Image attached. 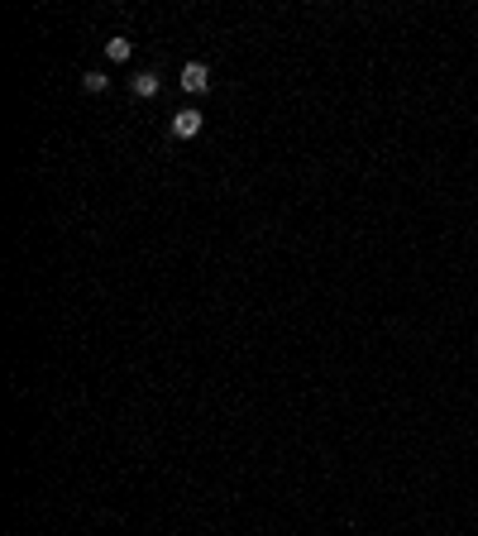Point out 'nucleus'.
<instances>
[{"label": "nucleus", "mask_w": 478, "mask_h": 536, "mask_svg": "<svg viewBox=\"0 0 478 536\" xmlns=\"http://www.w3.org/2000/svg\"><path fill=\"white\" fill-rule=\"evenodd\" d=\"M81 86L96 96V91H105V86H110V77H105V72H81Z\"/></svg>", "instance_id": "39448f33"}, {"label": "nucleus", "mask_w": 478, "mask_h": 536, "mask_svg": "<svg viewBox=\"0 0 478 536\" xmlns=\"http://www.w3.org/2000/svg\"><path fill=\"white\" fill-rule=\"evenodd\" d=\"M158 86H163V81H158V72H139V77L129 81V91H134V96H139V101L158 96Z\"/></svg>", "instance_id": "7ed1b4c3"}, {"label": "nucleus", "mask_w": 478, "mask_h": 536, "mask_svg": "<svg viewBox=\"0 0 478 536\" xmlns=\"http://www.w3.org/2000/svg\"><path fill=\"white\" fill-rule=\"evenodd\" d=\"M206 86H211V67H206V62H187V67H182V91L201 96Z\"/></svg>", "instance_id": "f257e3e1"}, {"label": "nucleus", "mask_w": 478, "mask_h": 536, "mask_svg": "<svg viewBox=\"0 0 478 536\" xmlns=\"http://www.w3.org/2000/svg\"><path fill=\"white\" fill-rule=\"evenodd\" d=\"M105 58L110 62H129L134 58V43L129 39H105Z\"/></svg>", "instance_id": "20e7f679"}, {"label": "nucleus", "mask_w": 478, "mask_h": 536, "mask_svg": "<svg viewBox=\"0 0 478 536\" xmlns=\"http://www.w3.org/2000/svg\"><path fill=\"white\" fill-rule=\"evenodd\" d=\"M201 135V110H177L173 115V139H197Z\"/></svg>", "instance_id": "f03ea898"}]
</instances>
